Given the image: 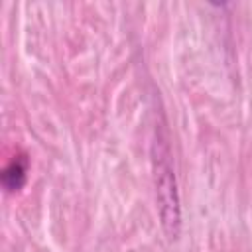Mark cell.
Instances as JSON below:
<instances>
[{"instance_id": "1", "label": "cell", "mask_w": 252, "mask_h": 252, "mask_svg": "<svg viewBox=\"0 0 252 252\" xmlns=\"http://www.w3.org/2000/svg\"><path fill=\"white\" fill-rule=\"evenodd\" d=\"M152 171L156 187V203L159 213V222L169 240H175L181 232V201L177 191V179L171 165L169 146L158 134L152 146Z\"/></svg>"}, {"instance_id": "2", "label": "cell", "mask_w": 252, "mask_h": 252, "mask_svg": "<svg viewBox=\"0 0 252 252\" xmlns=\"http://www.w3.org/2000/svg\"><path fill=\"white\" fill-rule=\"evenodd\" d=\"M28 156L26 154H18L14 156L8 165L2 169L0 173V183L2 187L8 191V193H14V191H20L24 185H26V179H28Z\"/></svg>"}]
</instances>
